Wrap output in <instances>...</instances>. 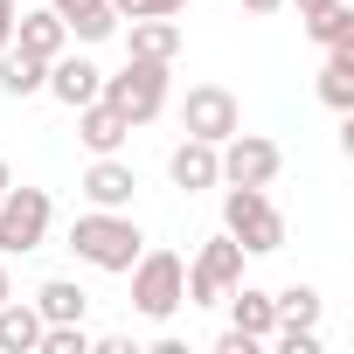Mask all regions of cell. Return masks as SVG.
<instances>
[{"label": "cell", "mask_w": 354, "mask_h": 354, "mask_svg": "<svg viewBox=\"0 0 354 354\" xmlns=\"http://www.w3.org/2000/svg\"><path fill=\"white\" fill-rule=\"evenodd\" d=\"M188 0H111V15L118 21H139V15H181Z\"/></svg>", "instance_id": "obj_23"}, {"label": "cell", "mask_w": 354, "mask_h": 354, "mask_svg": "<svg viewBox=\"0 0 354 354\" xmlns=\"http://www.w3.org/2000/svg\"><path fill=\"white\" fill-rule=\"evenodd\" d=\"M216 354H257V340H250V333H236V326H230V333H223V340H216Z\"/></svg>", "instance_id": "obj_24"}, {"label": "cell", "mask_w": 354, "mask_h": 354, "mask_svg": "<svg viewBox=\"0 0 354 354\" xmlns=\"http://www.w3.org/2000/svg\"><path fill=\"white\" fill-rule=\"evenodd\" d=\"M35 340H42V313L8 292L0 299V354H35Z\"/></svg>", "instance_id": "obj_17"}, {"label": "cell", "mask_w": 354, "mask_h": 354, "mask_svg": "<svg viewBox=\"0 0 354 354\" xmlns=\"http://www.w3.org/2000/svg\"><path fill=\"white\" fill-rule=\"evenodd\" d=\"M319 8H333V0H299V21H313Z\"/></svg>", "instance_id": "obj_28"}, {"label": "cell", "mask_w": 354, "mask_h": 354, "mask_svg": "<svg viewBox=\"0 0 354 354\" xmlns=\"http://www.w3.org/2000/svg\"><path fill=\"white\" fill-rule=\"evenodd\" d=\"M319 104L354 111V42L347 49H326V63H319Z\"/></svg>", "instance_id": "obj_18"}, {"label": "cell", "mask_w": 354, "mask_h": 354, "mask_svg": "<svg viewBox=\"0 0 354 354\" xmlns=\"http://www.w3.org/2000/svg\"><path fill=\"white\" fill-rule=\"evenodd\" d=\"M236 125H243V104H236L223 84H195V91L181 97V132H188V139H209V146H223Z\"/></svg>", "instance_id": "obj_8"}, {"label": "cell", "mask_w": 354, "mask_h": 354, "mask_svg": "<svg viewBox=\"0 0 354 354\" xmlns=\"http://www.w3.org/2000/svg\"><path fill=\"white\" fill-rule=\"evenodd\" d=\"M306 35H313L319 49H347V42H354V8H347V0H333V8H319V15L306 21Z\"/></svg>", "instance_id": "obj_20"}, {"label": "cell", "mask_w": 354, "mask_h": 354, "mask_svg": "<svg viewBox=\"0 0 354 354\" xmlns=\"http://www.w3.org/2000/svg\"><path fill=\"white\" fill-rule=\"evenodd\" d=\"M8 181H15V174H8V160H0V195H8Z\"/></svg>", "instance_id": "obj_30"}, {"label": "cell", "mask_w": 354, "mask_h": 354, "mask_svg": "<svg viewBox=\"0 0 354 354\" xmlns=\"http://www.w3.org/2000/svg\"><path fill=\"white\" fill-rule=\"evenodd\" d=\"M132 195H139V174H132L118 153H91V167H84V202H91V209H132Z\"/></svg>", "instance_id": "obj_9"}, {"label": "cell", "mask_w": 354, "mask_h": 354, "mask_svg": "<svg viewBox=\"0 0 354 354\" xmlns=\"http://www.w3.org/2000/svg\"><path fill=\"white\" fill-rule=\"evenodd\" d=\"M167 181L181 195H202V188H223V167H216V146L209 139H181L167 153Z\"/></svg>", "instance_id": "obj_11"}, {"label": "cell", "mask_w": 354, "mask_h": 354, "mask_svg": "<svg viewBox=\"0 0 354 354\" xmlns=\"http://www.w3.org/2000/svg\"><path fill=\"white\" fill-rule=\"evenodd\" d=\"M28 306L42 313V326H63V319H84V313H91V292H84L77 278H42Z\"/></svg>", "instance_id": "obj_16"}, {"label": "cell", "mask_w": 354, "mask_h": 354, "mask_svg": "<svg viewBox=\"0 0 354 354\" xmlns=\"http://www.w3.org/2000/svg\"><path fill=\"white\" fill-rule=\"evenodd\" d=\"M223 230L243 243V257L285 250V216H278V202H271L264 188H230V195H223Z\"/></svg>", "instance_id": "obj_3"}, {"label": "cell", "mask_w": 354, "mask_h": 354, "mask_svg": "<svg viewBox=\"0 0 354 354\" xmlns=\"http://www.w3.org/2000/svg\"><path fill=\"white\" fill-rule=\"evenodd\" d=\"M49 223H56L49 188H15V181H8V195H0V257L42 250V243H49Z\"/></svg>", "instance_id": "obj_4"}, {"label": "cell", "mask_w": 354, "mask_h": 354, "mask_svg": "<svg viewBox=\"0 0 354 354\" xmlns=\"http://www.w3.org/2000/svg\"><path fill=\"white\" fill-rule=\"evenodd\" d=\"M167 70L174 63H153V56H132L118 77H104V104H118L125 111V125H146V118H160L167 111Z\"/></svg>", "instance_id": "obj_5"}, {"label": "cell", "mask_w": 354, "mask_h": 354, "mask_svg": "<svg viewBox=\"0 0 354 354\" xmlns=\"http://www.w3.org/2000/svg\"><path fill=\"white\" fill-rule=\"evenodd\" d=\"M70 35H77V42H104V35H118L111 0H104V8H91V15H77V21H70Z\"/></svg>", "instance_id": "obj_22"}, {"label": "cell", "mask_w": 354, "mask_h": 354, "mask_svg": "<svg viewBox=\"0 0 354 354\" xmlns=\"http://www.w3.org/2000/svg\"><path fill=\"white\" fill-rule=\"evenodd\" d=\"M15 49H28V56L56 63V56L70 49V21H63L56 8H35V15H21V21H15Z\"/></svg>", "instance_id": "obj_12"}, {"label": "cell", "mask_w": 354, "mask_h": 354, "mask_svg": "<svg viewBox=\"0 0 354 354\" xmlns=\"http://www.w3.org/2000/svg\"><path fill=\"white\" fill-rule=\"evenodd\" d=\"M42 91H49L56 104H70V111H77V104H91V97L104 91V70H97L91 56H70V49H63V56L49 63V77H42Z\"/></svg>", "instance_id": "obj_10"}, {"label": "cell", "mask_w": 354, "mask_h": 354, "mask_svg": "<svg viewBox=\"0 0 354 354\" xmlns=\"http://www.w3.org/2000/svg\"><path fill=\"white\" fill-rule=\"evenodd\" d=\"M125 111L118 104H104V97H91V104H77V139L91 146V153H118L125 146Z\"/></svg>", "instance_id": "obj_13"}, {"label": "cell", "mask_w": 354, "mask_h": 354, "mask_svg": "<svg viewBox=\"0 0 354 354\" xmlns=\"http://www.w3.org/2000/svg\"><path fill=\"white\" fill-rule=\"evenodd\" d=\"M271 306H278V326H319V292L313 285H285V292H271Z\"/></svg>", "instance_id": "obj_21"}, {"label": "cell", "mask_w": 354, "mask_h": 354, "mask_svg": "<svg viewBox=\"0 0 354 354\" xmlns=\"http://www.w3.org/2000/svg\"><path fill=\"white\" fill-rule=\"evenodd\" d=\"M8 292H15V285H8V257H0V299H8Z\"/></svg>", "instance_id": "obj_29"}, {"label": "cell", "mask_w": 354, "mask_h": 354, "mask_svg": "<svg viewBox=\"0 0 354 354\" xmlns=\"http://www.w3.org/2000/svg\"><path fill=\"white\" fill-rule=\"evenodd\" d=\"M125 49L153 56V63H174V56H181V21H174V15H139L125 28Z\"/></svg>", "instance_id": "obj_15"}, {"label": "cell", "mask_w": 354, "mask_h": 354, "mask_svg": "<svg viewBox=\"0 0 354 354\" xmlns=\"http://www.w3.org/2000/svg\"><path fill=\"white\" fill-rule=\"evenodd\" d=\"M49 8H56L63 21H77V15H91V8H104V0H49Z\"/></svg>", "instance_id": "obj_26"}, {"label": "cell", "mask_w": 354, "mask_h": 354, "mask_svg": "<svg viewBox=\"0 0 354 354\" xmlns=\"http://www.w3.org/2000/svg\"><path fill=\"white\" fill-rule=\"evenodd\" d=\"M125 278H132V306L146 319H174V313L188 306V264L174 257V250H139Z\"/></svg>", "instance_id": "obj_2"}, {"label": "cell", "mask_w": 354, "mask_h": 354, "mask_svg": "<svg viewBox=\"0 0 354 354\" xmlns=\"http://www.w3.org/2000/svg\"><path fill=\"white\" fill-rule=\"evenodd\" d=\"M223 299H230V326H236V333H250V340L264 347V340H271V326H278L271 292H257V285H230Z\"/></svg>", "instance_id": "obj_14"}, {"label": "cell", "mask_w": 354, "mask_h": 354, "mask_svg": "<svg viewBox=\"0 0 354 354\" xmlns=\"http://www.w3.org/2000/svg\"><path fill=\"white\" fill-rule=\"evenodd\" d=\"M42 77H49V63L42 56H28V49H0V91H8V97H35L42 91Z\"/></svg>", "instance_id": "obj_19"}, {"label": "cell", "mask_w": 354, "mask_h": 354, "mask_svg": "<svg viewBox=\"0 0 354 354\" xmlns=\"http://www.w3.org/2000/svg\"><path fill=\"white\" fill-rule=\"evenodd\" d=\"M15 21H21V8H15V0H0V49L15 42Z\"/></svg>", "instance_id": "obj_25"}, {"label": "cell", "mask_w": 354, "mask_h": 354, "mask_svg": "<svg viewBox=\"0 0 354 354\" xmlns=\"http://www.w3.org/2000/svg\"><path fill=\"white\" fill-rule=\"evenodd\" d=\"M70 250L91 271H132V257L146 250V236H139V223L125 209H91V216L70 223Z\"/></svg>", "instance_id": "obj_1"}, {"label": "cell", "mask_w": 354, "mask_h": 354, "mask_svg": "<svg viewBox=\"0 0 354 354\" xmlns=\"http://www.w3.org/2000/svg\"><path fill=\"white\" fill-rule=\"evenodd\" d=\"M230 285H243V243L223 230V236H209L202 257L188 264V306H216Z\"/></svg>", "instance_id": "obj_7"}, {"label": "cell", "mask_w": 354, "mask_h": 354, "mask_svg": "<svg viewBox=\"0 0 354 354\" xmlns=\"http://www.w3.org/2000/svg\"><path fill=\"white\" fill-rule=\"evenodd\" d=\"M216 167H223V188H271L278 167H285V153H278V139L236 125V132L216 146Z\"/></svg>", "instance_id": "obj_6"}, {"label": "cell", "mask_w": 354, "mask_h": 354, "mask_svg": "<svg viewBox=\"0 0 354 354\" xmlns=\"http://www.w3.org/2000/svg\"><path fill=\"white\" fill-rule=\"evenodd\" d=\"M243 8H250V15H278V8H285V0H243Z\"/></svg>", "instance_id": "obj_27"}]
</instances>
